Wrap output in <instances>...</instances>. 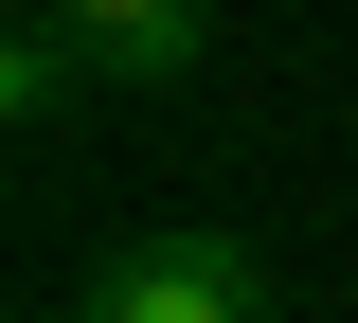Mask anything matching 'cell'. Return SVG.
<instances>
[{"instance_id": "obj_1", "label": "cell", "mask_w": 358, "mask_h": 323, "mask_svg": "<svg viewBox=\"0 0 358 323\" xmlns=\"http://www.w3.org/2000/svg\"><path fill=\"white\" fill-rule=\"evenodd\" d=\"M54 323H268V252L215 233V216H162V233H126V252H90Z\"/></svg>"}, {"instance_id": "obj_2", "label": "cell", "mask_w": 358, "mask_h": 323, "mask_svg": "<svg viewBox=\"0 0 358 323\" xmlns=\"http://www.w3.org/2000/svg\"><path fill=\"white\" fill-rule=\"evenodd\" d=\"M90 54H108V90H179L197 54H215V0H72Z\"/></svg>"}, {"instance_id": "obj_3", "label": "cell", "mask_w": 358, "mask_h": 323, "mask_svg": "<svg viewBox=\"0 0 358 323\" xmlns=\"http://www.w3.org/2000/svg\"><path fill=\"white\" fill-rule=\"evenodd\" d=\"M72 90H108L90 18H72V0H18V18H0V108H18V126H54Z\"/></svg>"}]
</instances>
